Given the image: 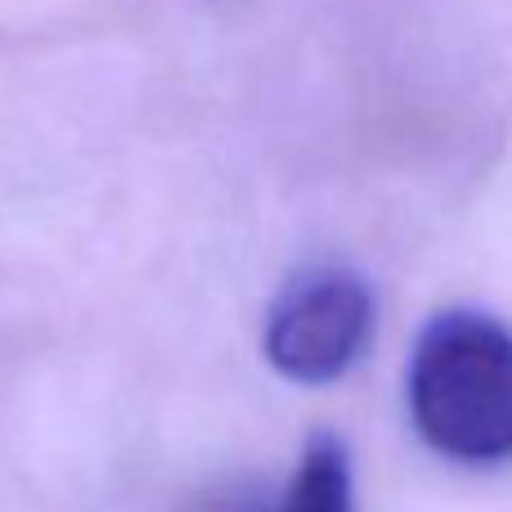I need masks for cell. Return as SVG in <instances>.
Here are the masks:
<instances>
[{"label": "cell", "instance_id": "6da1fadb", "mask_svg": "<svg viewBox=\"0 0 512 512\" xmlns=\"http://www.w3.org/2000/svg\"><path fill=\"white\" fill-rule=\"evenodd\" d=\"M409 414L454 463L512 459V333L477 310L432 319L409 364Z\"/></svg>", "mask_w": 512, "mask_h": 512}, {"label": "cell", "instance_id": "7a4b0ae2", "mask_svg": "<svg viewBox=\"0 0 512 512\" xmlns=\"http://www.w3.org/2000/svg\"><path fill=\"white\" fill-rule=\"evenodd\" d=\"M373 337V292L351 270H306L265 319V360L292 382H333Z\"/></svg>", "mask_w": 512, "mask_h": 512}, {"label": "cell", "instance_id": "3957f363", "mask_svg": "<svg viewBox=\"0 0 512 512\" xmlns=\"http://www.w3.org/2000/svg\"><path fill=\"white\" fill-rule=\"evenodd\" d=\"M279 512H355L351 459L337 436H315L306 445Z\"/></svg>", "mask_w": 512, "mask_h": 512}, {"label": "cell", "instance_id": "277c9868", "mask_svg": "<svg viewBox=\"0 0 512 512\" xmlns=\"http://www.w3.org/2000/svg\"><path fill=\"white\" fill-rule=\"evenodd\" d=\"M207 512H279V504H270V499H261V495H225V499H216Z\"/></svg>", "mask_w": 512, "mask_h": 512}]
</instances>
